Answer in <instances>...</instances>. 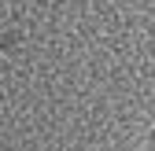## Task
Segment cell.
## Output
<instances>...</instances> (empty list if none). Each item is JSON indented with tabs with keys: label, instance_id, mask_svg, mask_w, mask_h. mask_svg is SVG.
Returning <instances> with one entry per match:
<instances>
[{
	"label": "cell",
	"instance_id": "cell-1",
	"mask_svg": "<svg viewBox=\"0 0 155 151\" xmlns=\"http://www.w3.org/2000/svg\"><path fill=\"white\" fill-rule=\"evenodd\" d=\"M144 151H155V129H151V133L144 137Z\"/></svg>",
	"mask_w": 155,
	"mask_h": 151
}]
</instances>
